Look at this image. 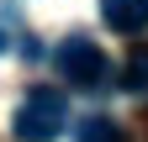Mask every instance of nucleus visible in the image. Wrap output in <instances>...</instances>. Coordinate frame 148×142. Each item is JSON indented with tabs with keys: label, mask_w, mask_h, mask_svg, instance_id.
I'll return each mask as SVG.
<instances>
[{
	"label": "nucleus",
	"mask_w": 148,
	"mask_h": 142,
	"mask_svg": "<svg viewBox=\"0 0 148 142\" xmlns=\"http://www.w3.org/2000/svg\"><path fill=\"white\" fill-rule=\"evenodd\" d=\"M79 142H122V132L111 116H90V121H79Z\"/></svg>",
	"instance_id": "nucleus-6"
},
{
	"label": "nucleus",
	"mask_w": 148,
	"mask_h": 142,
	"mask_svg": "<svg viewBox=\"0 0 148 142\" xmlns=\"http://www.w3.org/2000/svg\"><path fill=\"white\" fill-rule=\"evenodd\" d=\"M53 63H58V74L69 84H79V90H95V84H106V53L90 42V37H64L58 53H53Z\"/></svg>",
	"instance_id": "nucleus-2"
},
{
	"label": "nucleus",
	"mask_w": 148,
	"mask_h": 142,
	"mask_svg": "<svg viewBox=\"0 0 148 142\" xmlns=\"http://www.w3.org/2000/svg\"><path fill=\"white\" fill-rule=\"evenodd\" d=\"M122 90L148 95V47H132V58H127V68H122Z\"/></svg>",
	"instance_id": "nucleus-4"
},
{
	"label": "nucleus",
	"mask_w": 148,
	"mask_h": 142,
	"mask_svg": "<svg viewBox=\"0 0 148 142\" xmlns=\"http://www.w3.org/2000/svg\"><path fill=\"white\" fill-rule=\"evenodd\" d=\"M101 21L122 37L148 32V0H101Z\"/></svg>",
	"instance_id": "nucleus-3"
},
{
	"label": "nucleus",
	"mask_w": 148,
	"mask_h": 142,
	"mask_svg": "<svg viewBox=\"0 0 148 142\" xmlns=\"http://www.w3.org/2000/svg\"><path fill=\"white\" fill-rule=\"evenodd\" d=\"M64 126H69V105L58 90H32L11 116V132L21 142H53V137H64Z\"/></svg>",
	"instance_id": "nucleus-1"
},
{
	"label": "nucleus",
	"mask_w": 148,
	"mask_h": 142,
	"mask_svg": "<svg viewBox=\"0 0 148 142\" xmlns=\"http://www.w3.org/2000/svg\"><path fill=\"white\" fill-rule=\"evenodd\" d=\"M21 11L11 5V0H0V53H11V47H21Z\"/></svg>",
	"instance_id": "nucleus-5"
}]
</instances>
